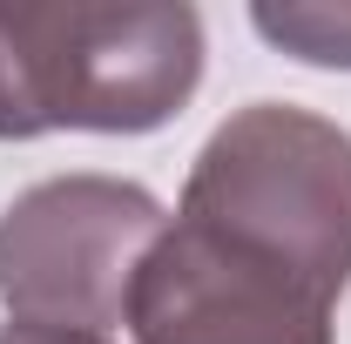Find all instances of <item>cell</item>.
Here are the masks:
<instances>
[{
	"label": "cell",
	"mask_w": 351,
	"mask_h": 344,
	"mask_svg": "<svg viewBox=\"0 0 351 344\" xmlns=\"http://www.w3.org/2000/svg\"><path fill=\"white\" fill-rule=\"evenodd\" d=\"M203 82V21L182 0L0 7V142L54 129L149 135Z\"/></svg>",
	"instance_id": "6da1fadb"
},
{
	"label": "cell",
	"mask_w": 351,
	"mask_h": 344,
	"mask_svg": "<svg viewBox=\"0 0 351 344\" xmlns=\"http://www.w3.org/2000/svg\"><path fill=\"white\" fill-rule=\"evenodd\" d=\"M182 223L345 297L351 284V129L250 101L223 122L182 182Z\"/></svg>",
	"instance_id": "7a4b0ae2"
},
{
	"label": "cell",
	"mask_w": 351,
	"mask_h": 344,
	"mask_svg": "<svg viewBox=\"0 0 351 344\" xmlns=\"http://www.w3.org/2000/svg\"><path fill=\"white\" fill-rule=\"evenodd\" d=\"M169 230L162 203L122 175H47L0 210V304L14 324L108 338L135 270Z\"/></svg>",
	"instance_id": "3957f363"
},
{
	"label": "cell",
	"mask_w": 351,
	"mask_h": 344,
	"mask_svg": "<svg viewBox=\"0 0 351 344\" xmlns=\"http://www.w3.org/2000/svg\"><path fill=\"white\" fill-rule=\"evenodd\" d=\"M331 310L317 284L176 216L135 270L122 324L135 344H331Z\"/></svg>",
	"instance_id": "277c9868"
},
{
	"label": "cell",
	"mask_w": 351,
	"mask_h": 344,
	"mask_svg": "<svg viewBox=\"0 0 351 344\" xmlns=\"http://www.w3.org/2000/svg\"><path fill=\"white\" fill-rule=\"evenodd\" d=\"M250 27L270 47L298 54L311 68H351V0H257L250 7Z\"/></svg>",
	"instance_id": "5b68a950"
},
{
	"label": "cell",
	"mask_w": 351,
	"mask_h": 344,
	"mask_svg": "<svg viewBox=\"0 0 351 344\" xmlns=\"http://www.w3.org/2000/svg\"><path fill=\"white\" fill-rule=\"evenodd\" d=\"M0 344H108V338H82V331H41V324H0Z\"/></svg>",
	"instance_id": "8992f818"
}]
</instances>
